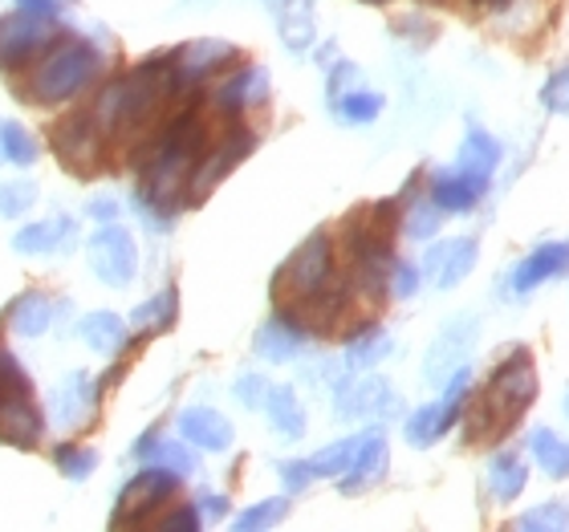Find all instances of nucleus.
Masks as SVG:
<instances>
[{
	"mask_svg": "<svg viewBox=\"0 0 569 532\" xmlns=\"http://www.w3.org/2000/svg\"><path fill=\"white\" fill-rule=\"evenodd\" d=\"M176 90H183L176 73V58L139 61L131 73H122L119 82L107 86V94L98 98V110L90 119L119 134H139Z\"/></svg>",
	"mask_w": 569,
	"mask_h": 532,
	"instance_id": "obj_1",
	"label": "nucleus"
},
{
	"mask_svg": "<svg viewBox=\"0 0 569 532\" xmlns=\"http://www.w3.org/2000/svg\"><path fill=\"white\" fill-rule=\"evenodd\" d=\"M537 399V370L533 354L529 350H512L497 370H492V382L488 391L476 399L472 423H468V439L480 443V439H500L509 435L512 423L521 419V411Z\"/></svg>",
	"mask_w": 569,
	"mask_h": 532,
	"instance_id": "obj_2",
	"label": "nucleus"
},
{
	"mask_svg": "<svg viewBox=\"0 0 569 532\" xmlns=\"http://www.w3.org/2000/svg\"><path fill=\"white\" fill-rule=\"evenodd\" d=\"M203 142H208V131H203V119L196 110H183L159 134V142L151 147V171H147V188L154 200H167L179 183H188L196 163L203 159Z\"/></svg>",
	"mask_w": 569,
	"mask_h": 532,
	"instance_id": "obj_3",
	"label": "nucleus"
},
{
	"mask_svg": "<svg viewBox=\"0 0 569 532\" xmlns=\"http://www.w3.org/2000/svg\"><path fill=\"white\" fill-rule=\"evenodd\" d=\"M98 66H102V58H98V49L90 41H78V37L73 41H53L46 58L37 61L33 78H29L33 98L37 102H66L78 90H86V82L98 73Z\"/></svg>",
	"mask_w": 569,
	"mask_h": 532,
	"instance_id": "obj_4",
	"label": "nucleus"
},
{
	"mask_svg": "<svg viewBox=\"0 0 569 532\" xmlns=\"http://www.w3.org/2000/svg\"><path fill=\"white\" fill-rule=\"evenodd\" d=\"M330 281H333V244L326 232H313V237L281 264V272H277V301L293 297L297 305H301L306 297L321 293Z\"/></svg>",
	"mask_w": 569,
	"mask_h": 532,
	"instance_id": "obj_5",
	"label": "nucleus"
},
{
	"mask_svg": "<svg viewBox=\"0 0 569 532\" xmlns=\"http://www.w3.org/2000/svg\"><path fill=\"white\" fill-rule=\"evenodd\" d=\"M53 41H58V21H53V12L21 9V12L0 17V70H12V66L33 61L37 53H46Z\"/></svg>",
	"mask_w": 569,
	"mask_h": 532,
	"instance_id": "obj_6",
	"label": "nucleus"
},
{
	"mask_svg": "<svg viewBox=\"0 0 569 532\" xmlns=\"http://www.w3.org/2000/svg\"><path fill=\"white\" fill-rule=\"evenodd\" d=\"M468 379H472V370H468V362H463V367L451 370V382H448V394H443V402L419 406V411L407 419V439H411V448H431L443 431H451V423L460 419Z\"/></svg>",
	"mask_w": 569,
	"mask_h": 532,
	"instance_id": "obj_7",
	"label": "nucleus"
},
{
	"mask_svg": "<svg viewBox=\"0 0 569 532\" xmlns=\"http://www.w3.org/2000/svg\"><path fill=\"white\" fill-rule=\"evenodd\" d=\"M252 147H257V134L244 131V127H232V131H228V139L216 142L212 151H203V159L196 163V171H191V179H188V183H191L188 200L200 203L203 195H208V191H212L216 183H220V179L232 171V167L249 159Z\"/></svg>",
	"mask_w": 569,
	"mask_h": 532,
	"instance_id": "obj_8",
	"label": "nucleus"
},
{
	"mask_svg": "<svg viewBox=\"0 0 569 532\" xmlns=\"http://www.w3.org/2000/svg\"><path fill=\"white\" fill-rule=\"evenodd\" d=\"M90 269L98 272V281H107L110 289H122V284L134 281L139 272V249H134V237L127 228H102L94 240H90Z\"/></svg>",
	"mask_w": 569,
	"mask_h": 532,
	"instance_id": "obj_9",
	"label": "nucleus"
},
{
	"mask_svg": "<svg viewBox=\"0 0 569 532\" xmlns=\"http://www.w3.org/2000/svg\"><path fill=\"white\" fill-rule=\"evenodd\" d=\"M41 411L33 406V387L0 394V443L9 448H37L41 443Z\"/></svg>",
	"mask_w": 569,
	"mask_h": 532,
	"instance_id": "obj_10",
	"label": "nucleus"
},
{
	"mask_svg": "<svg viewBox=\"0 0 569 532\" xmlns=\"http://www.w3.org/2000/svg\"><path fill=\"white\" fill-rule=\"evenodd\" d=\"M53 151L70 171L78 175H94L98 167V122L90 114H73L61 127H53Z\"/></svg>",
	"mask_w": 569,
	"mask_h": 532,
	"instance_id": "obj_11",
	"label": "nucleus"
},
{
	"mask_svg": "<svg viewBox=\"0 0 569 532\" xmlns=\"http://www.w3.org/2000/svg\"><path fill=\"white\" fill-rule=\"evenodd\" d=\"M179 488V475L167 472V468H147V472H139L127 484V492H122V504H119V516H114V529H122V524H134L139 521V512H151L159 509L163 500L176 496Z\"/></svg>",
	"mask_w": 569,
	"mask_h": 532,
	"instance_id": "obj_12",
	"label": "nucleus"
},
{
	"mask_svg": "<svg viewBox=\"0 0 569 532\" xmlns=\"http://www.w3.org/2000/svg\"><path fill=\"white\" fill-rule=\"evenodd\" d=\"M476 261H480V244L472 237H460V240H448V244H436V249L427 252L423 272L436 277L439 289H456L476 269Z\"/></svg>",
	"mask_w": 569,
	"mask_h": 532,
	"instance_id": "obj_13",
	"label": "nucleus"
},
{
	"mask_svg": "<svg viewBox=\"0 0 569 532\" xmlns=\"http://www.w3.org/2000/svg\"><path fill=\"white\" fill-rule=\"evenodd\" d=\"M387 463H391V455H387V439L379 435V431H370V435L358 439L355 455H350V468H346V480H342V492L346 496H358V492H367V488H375L387 475Z\"/></svg>",
	"mask_w": 569,
	"mask_h": 532,
	"instance_id": "obj_14",
	"label": "nucleus"
},
{
	"mask_svg": "<svg viewBox=\"0 0 569 532\" xmlns=\"http://www.w3.org/2000/svg\"><path fill=\"white\" fill-rule=\"evenodd\" d=\"M561 272H569V240H549L512 269V293H533L537 284H546L549 277H561Z\"/></svg>",
	"mask_w": 569,
	"mask_h": 532,
	"instance_id": "obj_15",
	"label": "nucleus"
},
{
	"mask_svg": "<svg viewBox=\"0 0 569 532\" xmlns=\"http://www.w3.org/2000/svg\"><path fill=\"white\" fill-rule=\"evenodd\" d=\"M476 318H460L451 321L448 330L439 333L436 345H431V354H427V379H443V374H451L456 367H463V354L472 350L476 342Z\"/></svg>",
	"mask_w": 569,
	"mask_h": 532,
	"instance_id": "obj_16",
	"label": "nucleus"
},
{
	"mask_svg": "<svg viewBox=\"0 0 569 532\" xmlns=\"http://www.w3.org/2000/svg\"><path fill=\"white\" fill-rule=\"evenodd\" d=\"M488 191V179L485 175H472V171H439L431 179V203H436L439 212H468L480 203V195Z\"/></svg>",
	"mask_w": 569,
	"mask_h": 532,
	"instance_id": "obj_17",
	"label": "nucleus"
},
{
	"mask_svg": "<svg viewBox=\"0 0 569 532\" xmlns=\"http://www.w3.org/2000/svg\"><path fill=\"white\" fill-rule=\"evenodd\" d=\"M179 435L203 451H228L232 448V423L212 406H191L179 414Z\"/></svg>",
	"mask_w": 569,
	"mask_h": 532,
	"instance_id": "obj_18",
	"label": "nucleus"
},
{
	"mask_svg": "<svg viewBox=\"0 0 569 532\" xmlns=\"http://www.w3.org/2000/svg\"><path fill=\"white\" fill-rule=\"evenodd\" d=\"M171 58H176L179 86H188V82L208 78V73H216L220 66H228V61L237 58V49L228 46V41H191V46H183L179 53H171Z\"/></svg>",
	"mask_w": 569,
	"mask_h": 532,
	"instance_id": "obj_19",
	"label": "nucleus"
},
{
	"mask_svg": "<svg viewBox=\"0 0 569 532\" xmlns=\"http://www.w3.org/2000/svg\"><path fill=\"white\" fill-rule=\"evenodd\" d=\"M264 98H269V73L261 66H249V70L232 73L216 86V107L228 110V114H240V110L257 107Z\"/></svg>",
	"mask_w": 569,
	"mask_h": 532,
	"instance_id": "obj_20",
	"label": "nucleus"
},
{
	"mask_svg": "<svg viewBox=\"0 0 569 532\" xmlns=\"http://www.w3.org/2000/svg\"><path fill=\"white\" fill-rule=\"evenodd\" d=\"M391 406H399L387 382L382 379H358L355 387L338 391V414L342 419H358V414H391Z\"/></svg>",
	"mask_w": 569,
	"mask_h": 532,
	"instance_id": "obj_21",
	"label": "nucleus"
},
{
	"mask_svg": "<svg viewBox=\"0 0 569 532\" xmlns=\"http://www.w3.org/2000/svg\"><path fill=\"white\" fill-rule=\"evenodd\" d=\"M301 342H306V330L289 321V313H277L273 321H264L257 330V354L269 358V362H289V358L301 354Z\"/></svg>",
	"mask_w": 569,
	"mask_h": 532,
	"instance_id": "obj_22",
	"label": "nucleus"
},
{
	"mask_svg": "<svg viewBox=\"0 0 569 532\" xmlns=\"http://www.w3.org/2000/svg\"><path fill=\"white\" fill-rule=\"evenodd\" d=\"M94 414V391H90V379L86 374H70L61 382L58 394H53V419L61 426H78Z\"/></svg>",
	"mask_w": 569,
	"mask_h": 532,
	"instance_id": "obj_23",
	"label": "nucleus"
},
{
	"mask_svg": "<svg viewBox=\"0 0 569 532\" xmlns=\"http://www.w3.org/2000/svg\"><path fill=\"white\" fill-rule=\"evenodd\" d=\"M264 414H269V423H273L277 435L284 439H301L306 435V411H301V402L289 387H269L264 391Z\"/></svg>",
	"mask_w": 569,
	"mask_h": 532,
	"instance_id": "obj_24",
	"label": "nucleus"
},
{
	"mask_svg": "<svg viewBox=\"0 0 569 532\" xmlns=\"http://www.w3.org/2000/svg\"><path fill=\"white\" fill-rule=\"evenodd\" d=\"M53 321V301L46 293H24L9 305V325L17 338H41Z\"/></svg>",
	"mask_w": 569,
	"mask_h": 532,
	"instance_id": "obj_25",
	"label": "nucleus"
},
{
	"mask_svg": "<svg viewBox=\"0 0 569 532\" xmlns=\"http://www.w3.org/2000/svg\"><path fill=\"white\" fill-rule=\"evenodd\" d=\"M525 484H529V463L521 455H512V451H500L492 468H488V488H492V496L500 504H512V500L521 496Z\"/></svg>",
	"mask_w": 569,
	"mask_h": 532,
	"instance_id": "obj_26",
	"label": "nucleus"
},
{
	"mask_svg": "<svg viewBox=\"0 0 569 532\" xmlns=\"http://www.w3.org/2000/svg\"><path fill=\"white\" fill-rule=\"evenodd\" d=\"M78 224H73L70 215H58V220H41V224H29L17 232V252H53L61 249L66 240H73Z\"/></svg>",
	"mask_w": 569,
	"mask_h": 532,
	"instance_id": "obj_27",
	"label": "nucleus"
},
{
	"mask_svg": "<svg viewBox=\"0 0 569 532\" xmlns=\"http://www.w3.org/2000/svg\"><path fill=\"white\" fill-rule=\"evenodd\" d=\"M497 163H500V142L488 131H480V127H472L468 139H463V147H460V163L456 167H460V171H472V175L492 179Z\"/></svg>",
	"mask_w": 569,
	"mask_h": 532,
	"instance_id": "obj_28",
	"label": "nucleus"
},
{
	"mask_svg": "<svg viewBox=\"0 0 569 532\" xmlns=\"http://www.w3.org/2000/svg\"><path fill=\"white\" fill-rule=\"evenodd\" d=\"M139 455L151 468H167L176 475H191L196 472V455L188 451V443H176V439H142Z\"/></svg>",
	"mask_w": 569,
	"mask_h": 532,
	"instance_id": "obj_29",
	"label": "nucleus"
},
{
	"mask_svg": "<svg viewBox=\"0 0 569 532\" xmlns=\"http://www.w3.org/2000/svg\"><path fill=\"white\" fill-rule=\"evenodd\" d=\"M529 451H533V460L541 463L553 480H566L569 475V443L561 435H553L549 426H533V431H529Z\"/></svg>",
	"mask_w": 569,
	"mask_h": 532,
	"instance_id": "obj_30",
	"label": "nucleus"
},
{
	"mask_svg": "<svg viewBox=\"0 0 569 532\" xmlns=\"http://www.w3.org/2000/svg\"><path fill=\"white\" fill-rule=\"evenodd\" d=\"M82 338L90 342V350L98 354H114L122 342H127V321L119 313H107V309H98L90 318L82 321Z\"/></svg>",
	"mask_w": 569,
	"mask_h": 532,
	"instance_id": "obj_31",
	"label": "nucleus"
},
{
	"mask_svg": "<svg viewBox=\"0 0 569 532\" xmlns=\"http://www.w3.org/2000/svg\"><path fill=\"white\" fill-rule=\"evenodd\" d=\"M176 313H179V293L176 289H163L159 297H151V301H142L134 309V325H147V333H159L176 321Z\"/></svg>",
	"mask_w": 569,
	"mask_h": 532,
	"instance_id": "obj_32",
	"label": "nucleus"
},
{
	"mask_svg": "<svg viewBox=\"0 0 569 532\" xmlns=\"http://www.w3.org/2000/svg\"><path fill=\"white\" fill-rule=\"evenodd\" d=\"M0 151H4L9 163L29 167L37 159V142H33V134L24 131L21 122H0Z\"/></svg>",
	"mask_w": 569,
	"mask_h": 532,
	"instance_id": "obj_33",
	"label": "nucleus"
},
{
	"mask_svg": "<svg viewBox=\"0 0 569 532\" xmlns=\"http://www.w3.org/2000/svg\"><path fill=\"white\" fill-rule=\"evenodd\" d=\"M387 354H391V338H387L382 330H370L350 345L346 362H350V367H375V362H382Z\"/></svg>",
	"mask_w": 569,
	"mask_h": 532,
	"instance_id": "obj_34",
	"label": "nucleus"
},
{
	"mask_svg": "<svg viewBox=\"0 0 569 532\" xmlns=\"http://www.w3.org/2000/svg\"><path fill=\"white\" fill-rule=\"evenodd\" d=\"M346 122H375L382 114V94H367V90H350L346 98H338Z\"/></svg>",
	"mask_w": 569,
	"mask_h": 532,
	"instance_id": "obj_35",
	"label": "nucleus"
},
{
	"mask_svg": "<svg viewBox=\"0 0 569 532\" xmlns=\"http://www.w3.org/2000/svg\"><path fill=\"white\" fill-rule=\"evenodd\" d=\"M358 439H342V443H330L326 451H318L313 460H309V468H313V475H342L346 468H350V455H355Z\"/></svg>",
	"mask_w": 569,
	"mask_h": 532,
	"instance_id": "obj_36",
	"label": "nucleus"
},
{
	"mask_svg": "<svg viewBox=\"0 0 569 532\" xmlns=\"http://www.w3.org/2000/svg\"><path fill=\"white\" fill-rule=\"evenodd\" d=\"M289 512V500L284 496H273V500H261V504H252L249 512H240L237 516V529L240 532H252V529H269V524H277Z\"/></svg>",
	"mask_w": 569,
	"mask_h": 532,
	"instance_id": "obj_37",
	"label": "nucleus"
},
{
	"mask_svg": "<svg viewBox=\"0 0 569 532\" xmlns=\"http://www.w3.org/2000/svg\"><path fill=\"white\" fill-rule=\"evenodd\" d=\"M53 460H58L61 475H70V480H82V475H90L98 468V455L90 448H73V443H66V448L53 451Z\"/></svg>",
	"mask_w": 569,
	"mask_h": 532,
	"instance_id": "obj_38",
	"label": "nucleus"
},
{
	"mask_svg": "<svg viewBox=\"0 0 569 532\" xmlns=\"http://www.w3.org/2000/svg\"><path fill=\"white\" fill-rule=\"evenodd\" d=\"M37 203V183H0V215H24Z\"/></svg>",
	"mask_w": 569,
	"mask_h": 532,
	"instance_id": "obj_39",
	"label": "nucleus"
},
{
	"mask_svg": "<svg viewBox=\"0 0 569 532\" xmlns=\"http://www.w3.org/2000/svg\"><path fill=\"white\" fill-rule=\"evenodd\" d=\"M439 224H443V215H439L436 203H419V208H411V212H407V237L431 240L439 232Z\"/></svg>",
	"mask_w": 569,
	"mask_h": 532,
	"instance_id": "obj_40",
	"label": "nucleus"
},
{
	"mask_svg": "<svg viewBox=\"0 0 569 532\" xmlns=\"http://www.w3.org/2000/svg\"><path fill=\"white\" fill-rule=\"evenodd\" d=\"M569 524V504H541V509L525 512L521 521H517V529H566Z\"/></svg>",
	"mask_w": 569,
	"mask_h": 532,
	"instance_id": "obj_41",
	"label": "nucleus"
},
{
	"mask_svg": "<svg viewBox=\"0 0 569 532\" xmlns=\"http://www.w3.org/2000/svg\"><path fill=\"white\" fill-rule=\"evenodd\" d=\"M541 102H546V110H553V114H569V70H558L549 78L546 90H541Z\"/></svg>",
	"mask_w": 569,
	"mask_h": 532,
	"instance_id": "obj_42",
	"label": "nucleus"
},
{
	"mask_svg": "<svg viewBox=\"0 0 569 532\" xmlns=\"http://www.w3.org/2000/svg\"><path fill=\"white\" fill-rule=\"evenodd\" d=\"M281 37H284V46L289 49H306L309 41H313V21H309L306 12H301V17H284Z\"/></svg>",
	"mask_w": 569,
	"mask_h": 532,
	"instance_id": "obj_43",
	"label": "nucleus"
},
{
	"mask_svg": "<svg viewBox=\"0 0 569 532\" xmlns=\"http://www.w3.org/2000/svg\"><path fill=\"white\" fill-rule=\"evenodd\" d=\"M281 475H284V488H289V492H301V488H309L313 480H318L313 468H309V460H284Z\"/></svg>",
	"mask_w": 569,
	"mask_h": 532,
	"instance_id": "obj_44",
	"label": "nucleus"
},
{
	"mask_svg": "<svg viewBox=\"0 0 569 532\" xmlns=\"http://www.w3.org/2000/svg\"><path fill=\"white\" fill-rule=\"evenodd\" d=\"M264 391H269V382L257 379V374H249V379L237 382V399L244 402V406H261L264 402Z\"/></svg>",
	"mask_w": 569,
	"mask_h": 532,
	"instance_id": "obj_45",
	"label": "nucleus"
},
{
	"mask_svg": "<svg viewBox=\"0 0 569 532\" xmlns=\"http://www.w3.org/2000/svg\"><path fill=\"white\" fill-rule=\"evenodd\" d=\"M159 529H200V512L191 509V504H183L179 512H171V516H159Z\"/></svg>",
	"mask_w": 569,
	"mask_h": 532,
	"instance_id": "obj_46",
	"label": "nucleus"
},
{
	"mask_svg": "<svg viewBox=\"0 0 569 532\" xmlns=\"http://www.w3.org/2000/svg\"><path fill=\"white\" fill-rule=\"evenodd\" d=\"M416 289H419V272L411 269V264H399V269H395L391 293H395V297H411Z\"/></svg>",
	"mask_w": 569,
	"mask_h": 532,
	"instance_id": "obj_47",
	"label": "nucleus"
},
{
	"mask_svg": "<svg viewBox=\"0 0 569 532\" xmlns=\"http://www.w3.org/2000/svg\"><path fill=\"white\" fill-rule=\"evenodd\" d=\"M346 82H358V66H350V61H342V66H338V70L330 73V98L342 94Z\"/></svg>",
	"mask_w": 569,
	"mask_h": 532,
	"instance_id": "obj_48",
	"label": "nucleus"
},
{
	"mask_svg": "<svg viewBox=\"0 0 569 532\" xmlns=\"http://www.w3.org/2000/svg\"><path fill=\"white\" fill-rule=\"evenodd\" d=\"M196 504H200L208 516H224V512H228V496H216V492H203Z\"/></svg>",
	"mask_w": 569,
	"mask_h": 532,
	"instance_id": "obj_49",
	"label": "nucleus"
},
{
	"mask_svg": "<svg viewBox=\"0 0 569 532\" xmlns=\"http://www.w3.org/2000/svg\"><path fill=\"white\" fill-rule=\"evenodd\" d=\"M114 212H119V203H114V200H94V203H90V215H98V220H114Z\"/></svg>",
	"mask_w": 569,
	"mask_h": 532,
	"instance_id": "obj_50",
	"label": "nucleus"
},
{
	"mask_svg": "<svg viewBox=\"0 0 569 532\" xmlns=\"http://www.w3.org/2000/svg\"><path fill=\"white\" fill-rule=\"evenodd\" d=\"M21 9H29V12H53L49 9V0H17Z\"/></svg>",
	"mask_w": 569,
	"mask_h": 532,
	"instance_id": "obj_51",
	"label": "nucleus"
}]
</instances>
